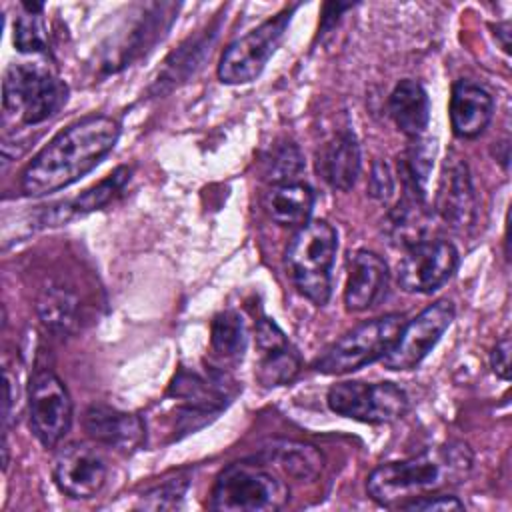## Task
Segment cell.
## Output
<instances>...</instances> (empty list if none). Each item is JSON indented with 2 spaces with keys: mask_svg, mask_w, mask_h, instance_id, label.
Returning <instances> with one entry per match:
<instances>
[{
  "mask_svg": "<svg viewBox=\"0 0 512 512\" xmlns=\"http://www.w3.org/2000/svg\"><path fill=\"white\" fill-rule=\"evenodd\" d=\"M388 110L406 136L420 138L430 120V100L424 86L416 80H400L388 98Z\"/></svg>",
  "mask_w": 512,
  "mask_h": 512,
  "instance_id": "19",
  "label": "cell"
},
{
  "mask_svg": "<svg viewBox=\"0 0 512 512\" xmlns=\"http://www.w3.org/2000/svg\"><path fill=\"white\" fill-rule=\"evenodd\" d=\"M30 430L42 446L54 448L72 426V400L52 370H38L28 386Z\"/></svg>",
  "mask_w": 512,
  "mask_h": 512,
  "instance_id": "9",
  "label": "cell"
},
{
  "mask_svg": "<svg viewBox=\"0 0 512 512\" xmlns=\"http://www.w3.org/2000/svg\"><path fill=\"white\" fill-rule=\"evenodd\" d=\"M14 46L20 52L42 54L48 50L44 26L40 22V14H22L14 22Z\"/></svg>",
  "mask_w": 512,
  "mask_h": 512,
  "instance_id": "29",
  "label": "cell"
},
{
  "mask_svg": "<svg viewBox=\"0 0 512 512\" xmlns=\"http://www.w3.org/2000/svg\"><path fill=\"white\" fill-rule=\"evenodd\" d=\"M404 326L402 314H384L362 322L330 344L316 360L320 374H348L378 358H384Z\"/></svg>",
  "mask_w": 512,
  "mask_h": 512,
  "instance_id": "6",
  "label": "cell"
},
{
  "mask_svg": "<svg viewBox=\"0 0 512 512\" xmlns=\"http://www.w3.org/2000/svg\"><path fill=\"white\" fill-rule=\"evenodd\" d=\"M212 352L222 358L236 362L246 350V328L244 320L236 310H224L214 316L210 328Z\"/></svg>",
  "mask_w": 512,
  "mask_h": 512,
  "instance_id": "24",
  "label": "cell"
},
{
  "mask_svg": "<svg viewBox=\"0 0 512 512\" xmlns=\"http://www.w3.org/2000/svg\"><path fill=\"white\" fill-rule=\"evenodd\" d=\"M436 212L448 226L456 230L472 226L476 218V192L472 176L468 164L460 156H448L444 160L436 190Z\"/></svg>",
  "mask_w": 512,
  "mask_h": 512,
  "instance_id": "13",
  "label": "cell"
},
{
  "mask_svg": "<svg viewBox=\"0 0 512 512\" xmlns=\"http://www.w3.org/2000/svg\"><path fill=\"white\" fill-rule=\"evenodd\" d=\"M352 8V4H340V2H328L324 4V12H322V20H320V28H318V36H324L328 34L334 24L340 20L342 12Z\"/></svg>",
  "mask_w": 512,
  "mask_h": 512,
  "instance_id": "33",
  "label": "cell"
},
{
  "mask_svg": "<svg viewBox=\"0 0 512 512\" xmlns=\"http://www.w3.org/2000/svg\"><path fill=\"white\" fill-rule=\"evenodd\" d=\"M82 426L92 440L122 452H132L146 440V426L138 414L102 404L90 406L84 412Z\"/></svg>",
  "mask_w": 512,
  "mask_h": 512,
  "instance_id": "14",
  "label": "cell"
},
{
  "mask_svg": "<svg viewBox=\"0 0 512 512\" xmlns=\"http://www.w3.org/2000/svg\"><path fill=\"white\" fill-rule=\"evenodd\" d=\"M264 208L268 216L286 228H300L310 222L314 208V192L304 182L272 184L264 196Z\"/></svg>",
  "mask_w": 512,
  "mask_h": 512,
  "instance_id": "20",
  "label": "cell"
},
{
  "mask_svg": "<svg viewBox=\"0 0 512 512\" xmlns=\"http://www.w3.org/2000/svg\"><path fill=\"white\" fill-rule=\"evenodd\" d=\"M428 226V212L424 210V198L406 194L388 216L390 236L404 248H410L424 238Z\"/></svg>",
  "mask_w": 512,
  "mask_h": 512,
  "instance_id": "23",
  "label": "cell"
},
{
  "mask_svg": "<svg viewBox=\"0 0 512 512\" xmlns=\"http://www.w3.org/2000/svg\"><path fill=\"white\" fill-rule=\"evenodd\" d=\"M326 402L338 416L366 424L394 422L410 408L406 392L392 382H340L328 390Z\"/></svg>",
  "mask_w": 512,
  "mask_h": 512,
  "instance_id": "8",
  "label": "cell"
},
{
  "mask_svg": "<svg viewBox=\"0 0 512 512\" xmlns=\"http://www.w3.org/2000/svg\"><path fill=\"white\" fill-rule=\"evenodd\" d=\"M258 380L264 386L288 384L300 370V358L274 320L262 318L256 324Z\"/></svg>",
  "mask_w": 512,
  "mask_h": 512,
  "instance_id": "15",
  "label": "cell"
},
{
  "mask_svg": "<svg viewBox=\"0 0 512 512\" xmlns=\"http://www.w3.org/2000/svg\"><path fill=\"white\" fill-rule=\"evenodd\" d=\"M494 116V98L492 94L472 82L458 80L452 86L450 96V124L458 138H476L480 136Z\"/></svg>",
  "mask_w": 512,
  "mask_h": 512,
  "instance_id": "17",
  "label": "cell"
},
{
  "mask_svg": "<svg viewBox=\"0 0 512 512\" xmlns=\"http://www.w3.org/2000/svg\"><path fill=\"white\" fill-rule=\"evenodd\" d=\"M52 476L60 492L76 500H88L104 488L108 470L96 450L86 444H70L56 454Z\"/></svg>",
  "mask_w": 512,
  "mask_h": 512,
  "instance_id": "12",
  "label": "cell"
},
{
  "mask_svg": "<svg viewBox=\"0 0 512 512\" xmlns=\"http://www.w3.org/2000/svg\"><path fill=\"white\" fill-rule=\"evenodd\" d=\"M302 170H304V156L294 142L284 140L274 144V148L266 158V178L272 184L298 182Z\"/></svg>",
  "mask_w": 512,
  "mask_h": 512,
  "instance_id": "26",
  "label": "cell"
},
{
  "mask_svg": "<svg viewBox=\"0 0 512 512\" xmlns=\"http://www.w3.org/2000/svg\"><path fill=\"white\" fill-rule=\"evenodd\" d=\"M398 508L402 510H422V512H430V510H464V504L452 496V494H422L416 496L412 500H406L404 504H400Z\"/></svg>",
  "mask_w": 512,
  "mask_h": 512,
  "instance_id": "30",
  "label": "cell"
},
{
  "mask_svg": "<svg viewBox=\"0 0 512 512\" xmlns=\"http://www.w3.org/2000/svg\"><path fill=\"white\" fill-rule=\"evenodd\" d=\"M316 170L334 190H350L360 174V146L350 130L332 136L316 156Z\"/></svg>",
  "mask_w": 512,
  "mask_h": 512,
  "instance_id": "18",
  "label": "cell"
},
{
  "mask_svg": "<svg viewBox=\"0 0 512 512\" xmlns=\"http://www.w3.org/2000/svg\"><path fill=\"white\" fill-rule=\"evenodd\" d=\"M430 140H420L416 138V144H412L402 160V178L406 182L408 194H416L424 198L426 190V180L432 168V158H434V146H428Z\"/></svg>",
  "mask_w": 512,
  "mask_h": 512,
  "instance_id": "27",
  "label": "cell"
},
{
  "mask_svg": "<svg viewBox=\"0 0 512 512\" xmlns=\"http://www.w3.org/2000/svg\"><path fill=\"white\" fill-rule=\"evenodd\" d=\"M458 250L448 240H422L406 248L398 264V284L406 292L430 294L446 284L458 268Z\"/></svg>",
  "mask_w": 512,
  "mask_h": 512,
  "instance_id": "11",
  "label": "cell"
},
{
  "mask_svg": "<svg viewBox=\"0 0 512 512\" xmlns=\"http://www.w3.org/2000/svg\"><path fill=\"white\" fill-rule=\"evenodd\" d=\"M454 320V306L448 300H438L424 308L416 318L402 326L398 338L382 358L388 370H412L436 346L440 336Z\"/></svg>",
  "mask_w": 512,
  "mask_h": 512,
  "instance_id": "10",
  "label": "cell"
},
{
  "mask_svg": "<svg viewBox=\"0 0 512 512\" xmlns=\"http://www.w3.org/2000/svg\"><path fill=\"white\" fill-rule=\"evenodd\" d=\"M472 468L466 444L450 442L418 456L380 464L372 470L366 490L382 506H400L422 494L462 482Z\"/></svg>",
  "mask_w": 512,
  "mask_h": 512,
  "instance_id": "2",
  "label": "cell"
},
{
  "mask_svg": "<svg viewBox=\"0 0 512 512\" xmlns=\"http://www.w3.org/2000/svg\"><path fill=\"white\" fill-rule=\"evenodd\" d=\"M120 124L108 116H86L56 134L26 166L22 192L32 198L62 190L106 158L116 146Z\"/></svg>",
  "mask_w": 512,
  "mask_h": 512,
  "instance_id": "1",
  "label": "cell"
},
{
  "mask_svg": "<svg viewBox=\"0 0 512 512\" xmlns=\"http://www.w3.org/2000/svg\"><path fill=\"white\" fill-rule=\"evenodd\" d=\"M338 234L326 220H310L298 228L286 248V266L298 292L316 306L332 294V266Z\"/></svg>",
  "mask_w": 512,
  "mask_h": 512,
  "instance_id": "3",
  "label": "cell"
},
{
  "mask_svg": "<svg viewBox=\"0 0 512 512\" xmlns=\"http://www.w3.org/2000/svg\"><path fill=\"white\" fill-rule=\"evenodd\" d=\"M76 298L64 288H48L40 302L38 314L42 324L58 334H66L76 326Z\"/></svg>",
  "mask_w": 512,
  "mask_h": 512,
  "instance_id": "25",
  "label": "cell"
},
{
  "mask_svg": "<svg viewBox=\"0 0 512 512\" xmlns=\"http://www.w3.org/2000/svg\"><path fill=\"white\" fill-rule=\"evenodd\" d=\"M14 378L8 370H4V424H8L10 416H12V402H14Z\"/></svg>",
  "mask_w": 512,
  "mask_h": 512,
  "instance_id": "34",
  "label": "cell"
},
{
  "mask_svg": "<svg viewBox=\"0 0 512 512\" xmlns=\"http://www.w3.org/2000/svg\"><path fill=\"white\" fill-rule=\"evenodd\" d=\"M68 100V86L40 62L10 64L2 80L4 114L22 124L52 118Z\"/></svg>",
  "mask_w": 512,
  "mask_h": 512,
  "instance_id": "4",
  "label": "cell"
},
{
  "mask_svg": "<svg viewBox=\"0 0 512 512\" xmlns=\"http://www.w3.org/2000/svg\"><path fill=\"white\" fill-rule=\"evenodd\" d=\"M288 496L286 482L266 464L240 460L218 474L210 508L222 512H274L288 502Z\"/></svg>",
  "mask_w": 512,
  "mask_h": 512,
  "instance_id": "5",
  "label": "cell"
},
{
  "mask_svg": "<svg viewBox=\"0 0 512 512\" xmlns=\"http://www.w3.org/2000/svg\"><path fill=\"white\" fill-rule=\"evenodd\" d=\"M368 190L378 200H388L394 192V178L390 174V168L384 162H374Z\"/></svg>",
  "mask_w": 512,
  "mask_h": 512,
  "instance_id": "31",
  "label": "cell"
},
{
  "mask_svg": "<svg viewBox=\"0 0 512 512\" xmlns=\"http://www.w3.org/2000/svg\"><path fill=\"white\" fill-rule=\"evenodd\" d=\"M294 10L296 6L284 8L248 34L234 40L220 56L218 78L224 84H246L256 80L280 46Z\"/></svg>",
  "mask_w": 512,
  "mask_h": 512,
  "instance_id": "7",
  "label": "cell"
},
{
  "mask_svg": "<svg viewBox=\"0 0 512 512\" xmlns=\"http://www.w3.org/2000/svg\"><path fill=\"white\" fill-rule=\"evenodd\" d=\"M130 178V168L120 166L116 168L108 178H104L100 184H96L94 188L82 192L80 196L72 198L70 202H62L60 208H54L50 212V222H66L70 218L76 216H84L92 210L102 208L104 204H108L112 200V196L116 192H120V188L126 184V180Z\"/></svg>",
  "mask_w": 512,
  "mask_h": 512,
  "instance_id": "21",
  "label": "cell"
},
{
  "mask_svg": "<svg viewBox=\"0 0 512 512\" xmlns=\"http://www.w3.org/2000/svg\"><path fill=\"white\" fill-rule=\"evenodd\" d=\"M490 366L502 380L510 378V338L504 336L490 352Z\"/></svg>",
  "mask_w": 512,
  "mask_h": 512,
  "instance_id": "32",
  "label": "cell"
},
{
  "mask_svg": "<svg viewBox=\"0 0 512 512\" xmlns=\"http://www.w3.org/2000/svg\"><path fill=\"white\" fill-rule=\"evenodd\" d=\"M262 458L266 462L278 464L284 472L300 480L314 478L322 470V454L304 442H274L262 452Z\"/></svg>",
  "mask_w": 512,
  "mask_h": 512,
  "instance_id": "22",
  "label": "cell"
},
{
  "mask_svg": "<svg viewBox=\"0 0 512 512\" xmlns=\"http://www.w3.org/2000/svg\"><path fill=\"white\" fill-rule=\"evenodd\" d=\"M388 266L370 250H358L348 262V280L344 288V304L350 312H362L374 306L386 292Z\"/></svg>",
  "mask_w": 512,
  "mask_h": 512,
  "instance_id": "16",
  "label": "cell"
},
{
  "mask_svg": "<svg viewBox=\"0 0 512 512\" xmlns=\"http://www.w3.org/2000/svg\"><path fill=\"white\" fill-rule=\"evenodd\" d=\"M190 486V476L188 474H176L174 478H168L150 490H146L140 496L138 508L144 510H174L182 504L184 494Z\"/></svg>",
  "mask_w": 512,
  "mask_h": 512,
  "instance_id": "28",
  "label": "cell"
}]
</instances>
